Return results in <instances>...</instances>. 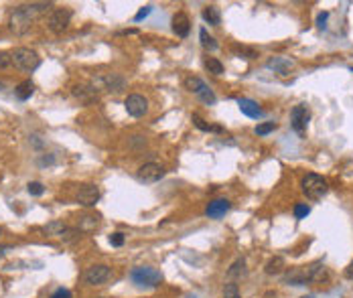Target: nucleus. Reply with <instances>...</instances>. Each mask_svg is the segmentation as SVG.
<instances>
[{
	"label": "nucleus",
	"instance_id": "1",
	"mask_svg": "<svg viewBox=\"0 0 353 298\" xmlns=\"http://www.w3.org/2000/svg\"><path fill=\"white\" fill-rule=\"evenodd\" d=\"M51 6H53L51 2H33V4H20V6H16L10 12V20H8L10 31L14 35H25L31 29L35 16L47 12Z\"/></svg>",
	"mask_w": 353,
	"mask_h": 298
},
{
	"label": "nucleus",
	"instance_id": "2",
	"mask_svg": "<svg viewBox=\"0 0 353 298\" xmlns=\"http://www.w3.org/2000/svg\"><path fill=\"white\" fill-rule=\"evenodd\" d=\"M130 280L136 286H144V288H157L163 282V274L157 268L150 266H138L130 272Z\"/></svg>",
	"mask_w": 353,
	"mask_h": 298
},
{
	"label": "nucleus",
	"instance_id": "3",
	"mask_svg": "<svg viewBox=\"0 0 353 298\" xmlns=\"http://www.w3.org/2000/svg\"><path fill=\"white\" fill-rule=\"evenodd\" d=\"M12 65L23 71V73H33L39 65H41V57L33 51V49H27V47H18L12 51Z\"/></svg>",
	"mask_w": 353,
	"mask_h": 298
},
{
	"label": "nucleus",
	"instance_id": "4",
	"mask_svg": "<svg viewBox=\"0 0 353 298\" xmlns=\"http://www.w3.org/2000/svg\"><path fill=\"white\" fill-rule=\"evenodd\" d=\"M300 187H302V193H304L308 199H321V197L329 191L327 180L323 179L321 175H315V173L304 175V177H302V182H300Z\"/></svg>",
	"mask_w": 353,
	"mask_h": 298
},
{
	"label": "nucleus",
	"instance_id": "5",
	"mask_svg": "<svg viewBox=\"0 0 353 298\" xmlns=\"http://www.w3.org/2000/svg\"><path fill=\"white\" fill-rule=\"evenodd\" d=\"M92 85L98 89V91H112V94H120L124 87H126V79L120 75V73H110V75H102V77H96L92 81Z\"/></svg>",
	"mask_w": 353,
	"mask_h": 298
},
{
	"label": "nucleus",
	"instance_id": "6",
	"mask_svg": "<svg viewBox=\"0 0 353 298\" xmlns=\"http://www.w3.org/2000/svg\"><path fill=\"white\" fill-rule=\"evenodd\" d=\"M69 22H71V10L69 8H55V10H51V14L47 18L49 31L51 33H57V35L63 33V31H67Z\"/></svg>",
	"mask_w": 353,
	"mask_h": 298
},
{
	"label": "nucleus",
	"instance_id": "7",
	"mask_svg": "<svg viewBox=\"0 0 353 298\" xmlns=\"http://www.w3.org/2000/svg\"><path fill=\"white\" fill-rule=\"evenodd\" d=\"M124 108L126 112L132 116V118H142L146 112H148V102L144 96L140 94H130L126 100H124Z\"/></svg>",
	"mask_w": 353,
	"mask_h": 298
},
{
	"label": "nucleus",
	"instance_id": "8",
	"mask_svg": "<svg viewBox=\"0 0 353 298\" xmlns=\"http://www.w3.org/2000/svg\"><path fill=\"white\" fill-rule=\"evenodd\" d=\"M110 274H112L110 266H106V264H96V266H92V268L85 270L83 280H85V284H90V286H100V284H104V282L110 278Z\"/></svg>",
	"mask_w": 353,
	"mask_h": 298
},
{
	"label": "nucleus",
	"instance_id": "9",
	"mask_svg": "<svg viewBox=\"0 0 353 298\" xmlns=\"http://www.w3.org/2000/svg\"><path fill=\"white\" fill-rule=\"evenodd\" d=\"M308 120H311V112H308V108L304 104L294 106L293 112H291V126H293V130L296 134H304Z\"/></svg>",
	"mask_w": 353,
	"mask_h": 298
},
{
	"label": "nucleus",
	"instance_id": "10",
	"mask_svg": "<svg viewBox=\"0 0 353 298\" xmlns=\"http://www.w3.org/2000/svg\"><path fill=\"white\" fill-rule=\"evenodd\" d=\"M165 177V169L159 163H144L138 169V180L142 182H157Z\"/></svg>",
	"mask_w": 353,
	"mask_h": 298
},
{
	"label": "nucleus",
	"instance_id": "11",
	"mask_svg": "<svg viewBox=\"0 0 353 298\" xmlns=\"http://www.w3.org/2000/svg\"><path fill=\"white\" fill-rule=\"evenodd\" d=\"M100 201V189L96 185H83L77 191V203L83 207H94Z\"/></svg>",
	"mask_w": 353,
	"mask_h": 298
},
{
	"label": "nucleus",
	"instance_id": "12",
	"mask_svg": "<svg viewBox=\"0 0 353 298\" xmlns=\"http://www.w3.org/2000/svg\"><path fill=\"white\" fill-rule=\"evenodd\" d=\"M71 94H73V98H77L79 102H83V104H92V102H96V100H98V94H100V91H98L92 83H77V85H73Z\"/></svg>",
	"mask_w": 353,
	"mask_h": 298
},
{
	"label": "nucleus",
	"instance_id": "13",
	"mask_svg": "<svg viewBox=\"0 0 353 298\" xmlns=\"http://www.w3.org/2000/svg\"><path fill=\"white\" fill-rule=\"evenodd\" d=\"M230 207H232V203H230L228 199H213V201L207 203L205 215H207L209 219H222V217L230 211Z\"/></svg>",
	"mask_w": 353,
	"mask_h": 298
},
{
	"label": "nucleus",
	"instance_id": "14",
	"mask_svg": "<svg viewBox=\"0 0 353 298\" xmlns=\"http://www.w3.org/2000/svg\"><path fill=\"white\" fill-rule=\"evenodd\" d=\"M237 108H239V112H241L244 116H248V118L258 120L264 116V112H262V108L258 106V102L248 100V98H239V100H237Z\"/></svg>",
	"mask_w": 353,
	"mask_h": 298
},
{
	"label": "nucleus",
	"instance_id": "15",
	"mask_svg": "<svg viewBox=\"0 0 353 298\" xmlns=\"http://www.w3.org/2000/svg\"><path fill=\"white\" fill-rule=\"evenodd\" d=\"M189 31H191V20H189V16H187L185 12H176L175 16H173V33H175L176 37L185 39V37L189 35Z\"/></svg>",
	"mask_w": 353,
	"mask_h": 298
},
{
	"label": "nucleus",
	"instance_id": "16",
	"mask_svg": "<svg viewBox=\"0 0 353 298\" xmlns=\"http://www.w3.org/2000/svg\"><path fill=\"white\" fill-rule=\"evenodd\" d=\"M284 284H293V286H304V284H308L306 272H304L302 268H293V270L284 276Z\"/></svg>",
	"mask_w": 353,
	"mask_h": 298
},
{
	"label": "nucleus",
	"instance_id": "17",
	"mask_svg": "<svg viewBox=\"0 0 353 298\" xmlns=\"http://www.w3.org/2000/svg\"><path fill=\"white\" fill-rule=\"evenodd\" d=\"M268 65V69H274L276 73H280V75H286L291 69H293V61L291 59H284V57H272V59L266 63Z\"/></svg>",
	"mask_w": 353,
	"mask_h": 298
},
{
	"label": "nucleus",
	"instance_id": "18",
	"mask_svg": "<svg viewBox=\"0 0 353 298\" xmlns=\"http://www.w3.org/2000/svg\"><path fill=\"white\" fill-rule=\"evenodd\" d=\"M304 272H306V280L308 282H321L327 276V268L323 266V262H317V264L308 266Z\"/></svg>",
	"mask_w": 353,
	"mask_h": 298
},
{
	"label": "nucleus",
	"instance_id": "19",
	"mask_svg": "<svg viewBox=\"0 0 353 298\" xmlns=\"http://www.w3.org/2000/svg\"><path fill=\"white\" fill-rule=\"evenodd\" d=\"M33 94H35V83H33L31 79L20 81V83L14 87V96H16L20 102H27V100H29Z\"/></svg>",
	"mask_w": 353,
	"mask_h": 298
},
{
	"label": "nucleus",
	"instance_id": "20",
	"mask_svg": "<svg viewBox=\"0 0 353 298\" xmlns=\"http://www.w3.org/2000/svg\"><path fill=\"white\" fill-rule=\"evenodd\" d=\"M284 268H286V264H284V258H280V256H274V258H270L268 260V264H266V274L268 276H278V274H282L284 272Z\"/></svg>",
	"mask_w": 353,
	"mask_h": 298
},
{
	"label": "nucleus",
	"instance_id": "21",
	"mask_svg": "<svg viewBox=\"0 0 353 298\" xmlns=\"http://www.w3.org/2000/svg\"><path fill=\"white\" fill-rule=\"evenodd\" d=\"M98 223H100V217L98 215H83L77 221V230L79 232H92V230L98 227Z\"/></svg>",
	"mask_w": 353,
	"mask_h": 298
},
{
	"label": "nucleus",
	"instance_id": "22",
	"mask_svg": "<svg viewBox=\"0 0 353 298\" xmlns=\"http://www.w3.org/2000/svg\"><path fill=\"white\" fill-rule=\"evenodd\" d=\"M203 20L209 22L211 27H219V22H222L219 8H217V6H207V8L203 10Z\"/></svg>",
	"mask_w": 353,
	"mask_h": 298
},
{
	"label": "nucleus",
	"instance_id": "23",
	"mask_svg": "<svg viewBox=\"0 0 353 298\" xmlns=\"http://www.w3.org/2000/svg\"><path fill=\"white\" fill-rule=\"evenodd\" d=\"M185 87H187V89H189L191 94H195V96H197V94H199L201 89H205V87H207V83H205V81H203L201 77L189 75V77L185 79Z\"/></svg>",
	"mask_w": 353,
	"mask_h": 298
},
{
	"label": "nucleus",
	"instance_id": "24",
	"mask_svg": "<svg viewBox=\"0 0 353 298\" xmlns=\"http://www.w3.org/2000/svg\"><path fill=\"white\" fill-rule=\"evenodd\" d=\"M191 122H193L201 132H222V128H219V126H211V124H207V122L201 118L199 114H193V116H191Z\"/></svg>",
	"mask_w": 353,
	"mask_h": 298
},
{
	"label": "nucleus",
	"instance_id": "25",
	"mask_svg": "<svg viewBox=\"0 0 353 298\" xmlns=\"http://www.w3.org/2000/svg\"><path fill=\"white\" fill-rule=\"evenodd\" d=\"M67 230V225L63 223V221H51V223H47L45 227H43V232L47 234V236H57V238H61V234Z\"/></svg>",
	"mask_w": 353,
	"mask_h": 298
},
{
	"label": "nucleus",
	"instance_id": "26",
	"mask_svg": "<svg viewBox=\"0 0 353 298\" xmlns=\"http://www.w3.org/2000/svg\"><path fill=\"white\" fill-rule=\"evenodd\" d=\"M205 69L213 75H222L224 73V63L219 59H215V57H207L205 59Z\"/></svg>",
	"mask_w": 353,
	"mask_h": 298
},
{
	"label": "nucleus",
	"instance_id": "27",
	"mask_svg": "<svg viewBox=\"0 0 353 298\" xmlns=\"http://www.w3.org/2000/svg\"><path fill=\"white\" fill-rule=\"evenodd\" d=\"M244 274H246V262H244V258H239V260H235L234 264H232V268L228 270V276L230 278H239Z\"/></svg>",
	"mask_w": 353,
	"mask_h": 298
},
{
	"label": "nucleus",
	"instance_id": "28",
	"mask_svg": "<svg viewBox=\"0 0 353 298\" xmlns=\"http://www.w3.org/2000/svg\"><path fill=\"white\" fill-rule=\"evenodd\" d=\"M199 39H201V45H203L205 49H209V51H215V49H217L215 39H213V37H209L205 29H201V31H199Z\"/></svg>",
	"mask_w": 353,
	"mask_h": 298
},
{
	"label": "nucleus",
	"instance_id": "29",
	"mask_svg": "<svg viewBox=\"0 0 353 298\" xmlns=\"http://www.w3.org/2000/svg\"><path fill=\"white\" fill-rule=\"evenodd\" d=\"M197 98L203 102V104H207V106H213L215 102H217V98H215V94H213V89H209V85L205 87V89H201L199 94H197Z\"/></svg>",
	"mask_w": 353,
	"mask_h": 298
},
{
	"label": "nucleus",
	"instance_id": "30",
	"mask_svg": "<svg viewBox=\"0 0 353 298\" xmlns=\"http://www.w3.org/2000/svg\"><path fill=\"white\" fill-rule=\"evenodd\" d=\"M79 238H81V232H79L77 227H69V225H67V230L61 234V239H63L65 243H73V241H77Z\"/></svg>",
	"mask_w": 353,
	"mask_h": 298
},
{
	"label": "nucleus",
	"instance_id": "31",
	"mask_svg": "<svg viewBox=\"0 0 353 298\" xmlns=\"http://www.w3.org/2000/svg\"><path fill=\"white\" fill-rule=\"evenodd\" d=\"M276 130V122H262V124H258L256 128H254V132L258 134V136H266V134H270V132H274Z\"/></svg>",
	"mask_w": 353,
	"mask_h": 298
},
{
	"label": "nucleus",
	"instance_id": "32",
	"mask_svg": "<svg viewBox=\"0 0 353 298\" xmlns=\"http://www.w3.org/2000/svg\"><path fill=\"white\" fill-rule=\"evenodd\" d=\"M27 191H29V195H33V197H41V195L45 193V187H43V182L33 180V182L27 185Z\"/></svg>",
	"mask_w": 353,
	"mask_h": 298
},
{
	"label": "nucleus",
	"instance_id": "33",
	"mask_svg": "<svg viewBox=\"0 0 353 298\" xmlns=\"http://www.w3.org/2000/svg\"><path fill=\"white\" fill-rule=\"evenodd\" d=\"M224 298H241L237 284H234V282L226 284V286H224Z\"/></svg>",
	"mask_w": 353,
	"mask_h": 298
},
{
	"label": "nucleus",
	"instance_id": "34",
	"mask_svg": "<svg viewBox=\"0 0 353 298\" xmlns=\"http://www.w3.org/2000/svg\"><path fill=\"white\" fill-rule=\"evenodd\" d=\"M308 213H311V207L306 203H296L294 205V217L296 219H304Z\"/></svg>",
	"mask_w": 353,
	"mask_h": 298
},
{
	"label": "nucleus",
	"instance_id": "35",
	"mask_svg": "<svg viewBox=\"0 0 353 298\" xmlns=\"http://www.w3.org/2000/svg\"><path fill=\"white\" fill-rule=\"evenodd\" d=\"M12 65V51H0V71Z\"/></svg>",
	"mask_w": 353,
	"mask_h": 298
},
{
	"label": "nucleus",
	"instance_id": "36",
	"mask_svg": "<svg viewBox=\"0 0 353 298\" xmlns=\"http://www.w3.org/2000/svg\"><path fill=\"white\" fill-rule=\"evenodd\" d=\"M152 12V4H146V6H142L138 12H136V16H134V22H140V20H144L148 14Z\"/></svg>",
	"mask_w": 353,
	"mask_h": 298
},
{
	"label": "nucleus",
	"instance_id": "37",
	"mask_svg": "<svg viewBox=\"0 0 353 298\" xmlns=\"http://www.w3.org/2000/svg\"><path fill=\"white\" fill-rule=\"evenodd\" d=\"M124 241H126V236H124L122 232H116V234H112V236H110V243H112L114 247H122V245H124Z\"/></svg>",
	"mask_w": 353,
	"mask_h": 298
},
{
	"label": "nucleus",
	"instance_id": "38",
	"mask_svg": "<svg viewBox=\"0 0 353 298\" xmlns=\"http://www.w3.org/2000/svg\"><path fill=\"white\" fill-rule=\"evenodd\" d=\"M327 20H329V12L325 10V12H319V16H317V27L319 29H327Z\"/></svg>",
	"mask_w": 353,
	"mask_h": 298
},
{
	"label": "nucleus",
	"instance_id": "39",
	"mask_svg": "<svg viewBox=\"0 0 353 298\" xmlns=\"http://www.w3.org/2000/svg\"><path fill=\"white\" fill-rule=\"evenodd\" d=\"M49 298H73V296H71V292L67 288H57Z\"/></svg>",
	"mask_w": 353,
	"mask_h": 298
},
{
	"label": "nucleus",
	"instance_id": "40",
	"mask_svg": "<svg viewBox=\"0 0 353 298\" xmlns=\"http://www.w3.org/2000/svg\"><path fill=\"white\" fill-rule=\"evenodd\" d=\"M345 276H347L349 280H353V262L349 264V266H347V270H345Z\"/></svg>",
	"mask_w": 353,
	"mask_h": 298
},
{
	"label": "nucleus",
	"instance_id": "41",
	"mask_svg": "<svg viewBox=\"0 0 353 298\" xmlns=\"http://www.w3.org/2000/svg\"><path fill=\"white\" fill-rule=\"evenodd\" d=\"M8 247H0V256H4V251H6Z\"/></svg>",
	"mask_w": 353,
	"mask_h": 298
},
{
	"label": "nucleus",
	"instance_id": "42",
	"mask_svg": "<svg viewBox=\"0 0 353 298\" xmlns=\"http://www.w3.org/2000/svg\"><path fill=\"white\" fill-rule=\"evenodd\" d=\"M300 298H313V296H300Z\"/></svg>",
	"mask_w": 353,
	"mask_h": 298
},
{
	"label": "nucleus",
	"instance_id": "43",
	"mask_svg": "<svg viewBox=\"0 0 353 298\" xmlns=\"http://www.w3.org/2000/svg\"><path fill=\"white\" fill-rule=\"evenodd\" d=\"M0 89H2V83H0Z\"/></svg>",
	"mask_w": 353,
	"mask_h": 298
},
{
	"label": "nucleus",
	"instance_id": "44",
	"mask_svg": "<svg viewBox=\"0 0 353 298\" xmlns=\"http://www.w3.org/2000/svg\"><path fill=\"white\" fill-rule=\"evenodd\" d=\"M351 71H353V67H351Z\"/></svg>",
	"mask_w": 353,
	"mask_h": 298
},
{
	"label": "nucleus",
	"instance_id": "45",
	"mask_svg": "<svg viewBox=\"0 0 353 298\" xmlns=\"http://www.w3.org/2000/svg\"><path fill=\"white\" fill-rule=\"evenodd\" d=\"M0 234H2V232H0Z\"/></svg>",
	"mask_w": 353,
	"mask_h": 298
}]
</instances>
